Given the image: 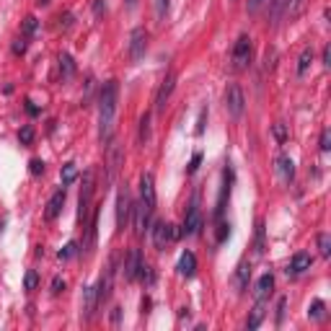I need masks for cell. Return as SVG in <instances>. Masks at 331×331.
<instances>
[{"label":"cell","instance_id":"obj_1","mask_svg":"<svg viewBox=\"0 0 331 331\" xmlns=\"http://www.w3.org/2000/svg\"><path fill=\"white\" fill-rule=\"evenodd\" d=\"M116 101H119L116 80H106L101 86V93H99V140H101V145L111 143L114 119H116Z\"/></svg>","mask_w":331,"mask_h":331},{"label":"cell","instance_id":"obj_2","mask_svg":"<svg viewBox=\"0 0 331 331\" xmlns=\"http://www.w3.org/2000/svg\"><path fill=\"white\" fill-rule=\"evenodd\" d=\"M93 189H96V184H93V171L88 169L86 174H83V186H80V194H78V218H80L83 225H86V220H88V210H91Z\"/></svg>","mask_w":331,"mask_h":331},{"label":"cell","instance_id":"obj_3","mask_svg":"<svg viewBox=\"0 0 331 331\" xmlns=\"http://www.w3.org/2000/svg\"><path fill=\"white\" fill-rule=\"evenodd\" d=\"M132 220V197L127 184H122L116 192V230H124Z\"/></svg>","mask_w":331,"mask_h":331},{"label":"cell","instance_id":"obj_4","mask_svg":"<svg viewBox=\"0 0 331 331\" xmlns=\"http://www.w3.org/2000/svg\"><path fill=\"white\" fill-rule=\"evenodd\" d=\"M251 52H254V44H251V36L248 34H241L233 44V70H246L248 62H251Z\"/></svg>","mask_w":331,"mask_h":331},{"label":"cell","instance_id":"obj_5","mask_svg":"<svg viewBox=\"0 0 331 331\" xmlns=\"http://www.w3.org/2000/svg\"><path fill=\"white\" fill-rule=\"evenodd\" d=\"M150 233H153V246L158 248V251H163L166 246H171L174 241H176V225L174 223H166V220H158V223H153V228H150Z\"/></svg>","mask_w":331,"mask_h":331},{"label":"cell","instance_id":"obj_6","mask_svg":"<svg viewBox=\"0 0 331 331\" xmlns=\"http://www.w3.org/2000/svg\"><path fill=\"white\" fill-rule=\"evenodd\" d=\"M246 109V99H243V91L238 83H228V88H225V111L233 116V119H241Z\"/></svg>","mask_w":331,"mask_h":331},{"label":"cell","instance_id":"obj_7","mask_svg":"<svg viewBox=\"0 0 331 331\" xmlns=\"http://www.w3.org/2000/svg\"><path fill=\"white\" fill-rule=\"evenodd\" d=\"M150 218H153V207H148L143 199L140 202H132V228H135V235H145V230H150Z\"/></svg>","mask_w":331,"mask_h":331},{"label":"cell","instance_id":"obj_8","mask_svg":"<svg viewBox=\"0 0 331 331\" xmlns=\"http://www.w3.org/2000/svg\"><path fill=\"white\" fill-rule=\"evenodd\" d=\"M114 269H116V256H111L109 259V264H106V269H104V274H101V279H99V287H96V298H99V308L111 298V285H114Z\"/></svg>","mask_w":331,"mask_h":331},{"label":"cell","instance_id":"obj_9","mask_svg":"<svg viewBox=\"0 0 331 331\" xmlns=\"http://www.w3.org/2000/svg\"><path fill=\"white\" fill-rule=\"evenodd\" d=\"M145 52H148V29L137 26V29H132V34H130V60H132V62H140V60L145 57Z\"/></svg>","mask_w":331,"mask_h":331},{"label":"cell","instance_id":"obj_10","mask_svg":"<svg viewBox=\"0 0 331 331\" xmlns=\"http://www.w3.org/2000/svg\"><path fill=\"white\" fill-rule=\"evenodd\" d=\"M122 160H124V153L116 143H109V153H106V184L114 181V176L119 174L122 169Z\"/></svg>","mask_w":331,"mask_h":331},{"label":"cell","instance_id":"obj_11","mask_svg":"<svg viewBox=\"0 0 331 331\" xmlns=\"http://www.w3.org/2000/svg\"><path fill=\"white\" fill-rule=\"evenodd\" d=\"M174 86H176V73L169 70V73H166V78H163V83H160L158 93H155V111H163V109H166V101L171 99Z\"/></svg>","mask_w":331,"mask_h":331},{"label":"cell","instance_id":"obj_12","mask_svg":"<svg viewBox=\"0 0 331 331\" xmlns=\"http://www.w3.org/2000/svg\"><path fill=\"white\" fill-rule=\"evenodd\" d=\"M140 267H143V254H140V248H130L127 262H124V267H122L124 279H127V282H135V279L140 277Z\"/></svg>","mask_w":331,"mask_h":331},{"label":"cell","instance_id":"obj_13","mask_svg":"<svg viewBox=\"0 0 331 331\" xmlns=\"http://www.w3.org/2000/svg\"><path fill=\"white\" fill-rule=\"evenodd\" d=\"M199 228H202V215H199V207H197V202H192V204H189V210H186V215H184L181 235H197V233H199Z\"/></svg>","mask_w":331,"mask_h":331},{"label":"cell","instance_id":"obj_14","mask_svg":"<svg viewBox=\"0 0 331 331\" xmlns=\"http://www.w3.org/2000/svg\"><path fill=\"white\" fill-rule=\"evenodd\" d=\"M274 171H277V176L285 181V184H290L295 179V163H293V158H290L287 153H279L277 158H274Z\"/></svg>","mask_w":331,"mask_h":331},{"label":"cell","instance_id":"obj_15","mask_svg":"<svg viewBox=\"0 0 331 331\" xmlns=\"http://www.w3.org/2000/svg\"><path fill=\"white\" fill-rule=\"evenodd\" d=\"M140 199H143L148 207H153V210H155L158 194H155V179H153L150 171H145V174L140 176Z\"/></svg>","mask_w":331,"mask_h":331},{"label":"cell","instance_id":"obj_16","mask_svg":"<svg viewBox=\"0 0 331 331\" xmlns=\"http://www.w3.org/2000/svg\"><path fill=\"white\" fill-rule=\"evenodd\" d=\"M65 199H67L65 186H62V189H57V192L50 197V202H47V210H44V218H47V220H57V218H60L62 207H65Z\"/></svg>","mask_w":331,"mask_h":331},{"label":"cell","instance_id":"obj_17","mask_svg":"<svg viewBox=\"0 0 331 331\" xmlns=\"http://www.w3.org/2000/svg\"><path fill=\"white\" fill-rule=\"evenodd\" d=\"M311 264H313V256L308 254V251H298L293 259H290V264H287V274H303V272H308L311 269Z\"/></svg>","mask_w":331,"mask_h":331},{"label":"cell","instance_id":"obj_18","mask_svg":"<svg viewBox=\"0 0 331 331\" xmlns=\"http://www.w3.org/2000/svg\"><path fill=\"white\" fill-rule=\"evenodd\" d=\"M99 308V298H96V287H88L86 293H83V318L91 321L93 313Z\"/></svg>","mask_w":331,"mask_h":331},{"label":"cell","instance_id":"obj_19","mask_svg":"<svg viewBox=\"0 0 331 331\" xmlns=\"http://www.w3.org/2000/svg\"><path fill=\"white\" fill-rule=\"evenodd\" d=\"M176 269H179V274L186 277V279L194 277V272H197V256H194L192 251H184V254L179 256V267H176Z\"/></svg>","mask_w":331,"mask_h":331},{"label":"cell","instance_id":"obj_20","mask_svg":"<svg viewBox=\"0 0 331 331\" xmlns=\"http://www.w3.org/2000/svg\"><path fill=\"white\" fill-rule=\"evenodd\" d=\"M272 290H274V277L267 272V274H262V277H259L254 295H256V300H267V298L272 295Z\"/></svg>","mask_w":331,"mask_h":331},{"label":"cell","instance_id":"obj_21","mask_svg":"<svg viewBox=\"0 0 331 331\" xmlns=\"http://www.w3.org/2000/svg\"><path fill=\"white\" fill-rule=\"evenodd\" d=\"M96 228H99V210H93L91 220H88V235H86V243H83V248H86V256L93 254L96 248Z\"/></svg>","mask_w":331,"mask_h":331},{"label":"cell","instance_id":"obj_22","mask_svg":"<svg viewBox=\"0 0 331 331\" xmlns=\"http://www.w3.org/2000/svg\"><path fill=\"white\" fill-rule=\"evenodd\" d=\"M285 13H287V0H269V21H272V26H277Z\"/></svg>","mask_w":331,"mask_h":331},{"label":"cell","instance_id":"obj_23","mask_svg":"<svg viewBox=\"0 0 331 331\" xmlns=\"http://www.w3.org/2000/svg\"><path fill=\"white\" fill-rule=\"evenodd\" d=\"M248 277H251V264L241 262V264H238V272H235V287L241 290V293L248 287Z\"/></svg>","mask_w":331,"mask_h":331},{"label":"cell","instance_id":"obj_24","mask_svg":"<svg viewBox=\"0 0 331 331\" xmlns=\"http://www.w3.org/2000/svg\"><path fill=\"white\" fill-rule=\"evenodd\" d=\"M264 308H267V300H256V308L251 311V316L246 318V328H256L264 318Z\"/></svg>","mask_w":331,"mask_h":331},{"label":"cell","instance_id":"obj_25","mask_svg":"<svg viewBox=\"0 0 331 331\" xmlns=\"http://www.w3.org/2000/svg\"><path fill=\"white\" fill-rule=\"evenodd\" d=\"M311 62H313V47H305V50L300 52V57H298V78H303V75L308 73Z\"/></svg>","mask_w":331,"mask_h":331},{"label":"cell","instance_id":"obj_26","mask_svg":"<svg viewBox=\"0 0 331 331\" xmlns=\"http://www.w3.org/2000/svg\"><path fill=\"white\" fill-rule=\"evenodd\" d=\"M60 75H62L65 80H70V78L75 75V62H73L70 55H60Z\"/></svg>","mask_w":331,"mask_h":331},{"label":"cell","instance_id":"obj_27","mask_svg":"<svg viewBox=\"0 0 331 331\" xmlns=\"http://www.w3.org/2000/svg\"><path fill=\"white\" fill-rule=\"evenodd\" d=\"M60 179H62V186H70V184L78 179V169H75V163H65V166H62Z\"/></svg>","mask_w":331,"mask_h":331},{"label":"cell","instance_id":"obj_28","mask_svg":"<svg viewBox=\"0 0 331 331\" xmlns=\"http://www.w3.org/2000/svg\"><path fill=\"white\" fill-rule=\"evenodd\" d=\"M308 318H313V321H323V318H326V303L316 298V300L311 303V308H308Z\"/></svg>","mask_w":331,"mask_h":331},{"label":"cell","instance_id":"obj_29","mask_svg":"<svg viewBox=\"0 0 331 331\" xmlns=\"http://www.w3.org/2000/svg\"><path fill=\"white\" fill-rule=\"evenodd\" d=\"M277 57H279V52L274 50V47H267V52H264V73H272L274 67H277Z\"/></svg>","mask_w":331,"mask_h":331},{"label":"cell","instance_id":"obj_30","mask_svg":"<svg viewBox=\"0 0 331 331\" xmlns=\"http://www.w3.org/2000/svg\"><path fill=\"white\" fill-rule=\"evenodd\" d=\"M34 137H36V132H34L31 124H26V127H21V130H18V143H21V145H31V143H34Z\"/></svg>","mask_w":331,"mask_h":331},{"label":"cell","instance_id":"obj_31","mask_svg":"<svg viewBox=\"0 0 331 331\" xmlns=\"http://www.w3.org/2000/svg\"><path fill=\"white\" fill-rule=\"evenodd\" d=\"M303 8H305V0H287V13H290V18H298V16L303 13Z\"/></svg>","mask_w":331,"mask_h":331},{"label":"cell","instance_id":"obj_32","mask_svg":"<svg viewBox=\"0 0 331 331\" xmlns=\"http://www.w3.org/2000/svg\"><path fill=\"white\" fill-rule=\"evenodd\" d=\"M148 137H150V114H143V119H140V143L145 145Z\"/></svg>","mask_w":331,"mask_h":331},{"label":"cell","instance_id":"obj_33","mask_svg":"<svg viewBox=\"0 0 331 331\" xmlns=\"http://www.w3.org/2000/svg\"><path fill=\"white\" fill-rule=\"evenodd\" d=\"M318 248H321V256H323V259L331 256V238H328V233H321V235H318Z\"/></svg>","mask_w":331,"mask_h":331},{"label":"cell","instance_id":"obj_34","mask_svg":"<svg viewBox=\"0 0 331 331\" xmlns=\"http://www.w3.org/2000/svg\"><path fill=\"white\" fill-rule=\"evenodd\" d=\"M36 29H39V21L34 18V16H26L23 18V36L29 39V36H34L36 34Z\"/></svg>","mask_w":331,"mask_h":331},{"label":"cell","instance_id":"obj_35","mask_svg":"<svg viewBox=\"0 0 331 331\" xmlns=\"http://www.w3.org/2000/svg\"><path fill=\"white\" fill-rule=\"evenodd\" d=\"M36 285H39V274H36L34 269H29L26 277H23V287H26V290H36Z\"/></svg>","mask_w":331,"mask_h":331},{"label":"cell","instance_id":"obj_36","mask_svg":"<svg viewBox=\"0 0 331 331\" xmlns=\"http://www.w3.org/2000/svg\"><path fill=\"white\" fill-rule=\"evenodd\" d=\"M318 145H321V150H323V153H328V150H331V132H328V127H323V130H321V140H318Z\"/></svg>","mask_w":331,"mask_h":331},{"label":"cell","instance_id":"obj_37","mask_svg":"<svg viewBox=\"0 0 331 331\" xmlns=\"http://www.w3.org/2000/svg\"><path fill=\"white\" fill-rule=\"evenodd\" d=\"M272 132H274L277 143H285V140H287V127H285V122H277L274 127H272Z\"/></svg>","mask_w":331,"mask_h":331},{"label":"cell","instance_id":"obj_38","mask_svg":"<svg viewBox=\"0 0 331 331\" xmlns=\"http://www.w3.org/2000/svg\"><path fill=\"white\" fill-rule=\"evenodd\" d=\"M29 171H31L34 176L44 174V160H39V158H31V160H29Z\"/></svg>","mask_w":331,"mask_h":331},{"label":"cell","instance_id":"obj_39","mask_svg":"<svg viewBox=\"0 0 331 331\" xmlns=\"http://www.w3.org/2000/svg\"><path fill=\"white\" fill-rule=\"evenodd\" d=\"M26 47H29V41H26V36H21V39H16L13 44H11V52H13V55H23Z\"/></svg>","mask_w":331,"mask_h":331},{"label":"cell","instance_id":"obj_40","mask_svg":"<svg viewBox=\"0 0 331 331\" xmlns=\"http://www.w3.org/2000/svg\"><path fill=\"white\" fill-rule=\"evenodd\" d=\"M75 251H78V243H75V241H70L65 248H60V254H57V256H60V259H70Z\"/></svg>","mask_w":331,"mask_h":331},{"label":"cell","instance_id":"obj_41","mask_svg":"<svg viewBox=\"0 0 331 331\" xmlns=\"http://www.w3.org/2000/svg\"><path fill=\"white\" fill-rule=\"evenodd\" d=\"M199 163H202V153H194V155H192V160H189V166H186V171H189V174H197Z\"/></svg>","mask_w":331,"mask_h":331},{"label":"cell","instance_id":"obj_42","mask_svg":"<svg viewBox=\"0 0 331 331\" xmlns=\"http://www.w3.org/2000/svg\"><path fill=\"white\" fill-rule=\"evenodd\" d=\"M285 311H287V298H279V300H277V323H282Z\"/></svg>","mask_w":331,"mask_h":331},{"label":"cell","instance_id":"obj_43","mask_svg":"<svg viewBox=\"0 0 331 331\" xmlns=\"http://www.w3.org/2000/svg\"><path fill=\"white\" fill-rule=\"evenodd\" d=\"M264 3H267V0H248V3H246V11H248V13H256Z\"/></svg>","mask_w":331,"mask_h":331},{"label":"cell","instance_id":"obj_44","mask_svg":"<svg viewBox=\"0 0 331 331\" xmlns=\"http://www.w3.org/2000/svg\"><path fill=\"white\" fill-rule=\"evenodd\" d=\"M228 233H230V225H228V223H220V225H218V241H225Z\"/></svg>","mask_w":331,"mask_h":331},{"label":"cell","instance_id":"obj_45","mask_svg":"<svg viewBox=\"0 0 331 331\" xmlns=\"http://www.w3.org/2000/svg\"><path fill=\"white\" fill-rule=\"evenodd\" d=\"M155 8H158V18H163L166 11H169V0H155Z\"/></svg>","mask_w":331,"mask_h":331},{"label":"cell","instance_id":"obj_46","mask_svg":"<svg viewBox=\"0 0 331 331\" xmlns=\"http://www.w3.org/2000/svg\"><path fill=\"white\" fill-rule=\"evenodd\" d=\"M62 290H65V282H62L60 277H55V279H52V293L57 295V293H62Z\"/></svg>","mask_w":331,"mask_h":331},{"label":"cell","instance_id":"obj_47","mask_svg":"<svg viewBox=\"0 0 331 331\" xmlns=\"http://www.w3.org/2000/svg\"><path fill=\"white\" fill-rule=\"evenodd\" d=\"M204 119H207V109H202V114H199V122H197V135H202V132H204Z\"/></svg>","mask_w":331,"mask_h":331},{"label":"cell","instance_id":"obj_48","mask_svg":"<svg viewBox=\"0 0 331 331\" xmlns=\"http://www.w3.org/2000/svg\"><path fill=\"white\" fill-rule=\"evenodd\" d=\"M104 11H106V0H96V3H93V13L101 16Z\"/></svg>","mask_w":331,"mask_h":331},{"label":"cell","instance_id":"obj_49","mask_svg":"<svg viewBox=\"0 0 331 331\" xmlns=\"http://www.w3.org/2000/svg\"><path fill=\"white\" fill-rule=\"evenodd\" d=\"M323 65H326V67L331 65V47H328V44L323 47Z\"/></svg>","mask_w":331,"mask_h":331},{"label":"cell","instance_id":"obj_50","mask_svg":"<svg viewBox=\"0 0 331 331\" xmlns=\"http://www.w3.org/2000/svg\"><path fill=\"white\" fill-rule=\"evenodd\" d=\"M26 111H29L31 116H34V114H39V109H36V106H34L31 101H26Z\"/></svg>","mask_w":331,"mask_h":331},{"label":"cell","instance_id":"obj_51","mask_svg":"<svg viewBox=\"0 0 331 331\" xmlns=\"http://www.w3.org/2000/svg\"><path fill=\"white\" fill-rule=\"evenodd\" d=\"M50 3V0H36V6H47Z\"/></svg>","mask_w":331,"mask_h":331},{"label":"cell","instance_id":"obj_52","mask_svg":"<svg viewBox=\"0 0 331 331\" xmlns=\"http://www.w3.org/2000/svg\"><path fill=\"white\" fill-rule=\"evenodd\" d=\"M127 3H135V0H127Z\"/></svg>","mask_w":331,"mask_h":331},{"label":"cell","instance_id":"obj_53","mask_svg":"<svg viewBox=\"0 0 331 331\" xmlns=\"http://www.w3.org/2000/svg\"><path fill=\"white\" fill-rule=\"evenodd\" d=\"M230 3H235V0H230Z\"/></svg>","mask_w":331,"mask_h":331}]
</instances>
